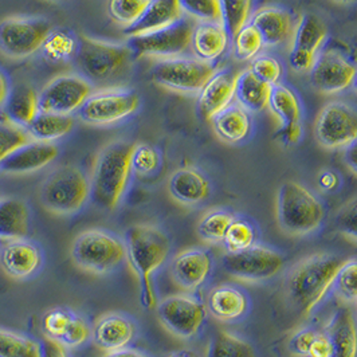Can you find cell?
<instances>
[{
	"label": "cell",
	"instance_id": "cell-1",
	"mask_svg": "<svg viewBox=\"0 0 357 357\" xmlns=\"http://www.w3.org/2000/svg\"><path fill=\"white\" fill-rule=\"evenodd\" d=\"M344 259L329 252H316L296 262L285 275V297L291 309L309 317L333 287Z\"/></svg>",
	"mask_w": 357,
	"mask_h": 357
},
{
	"label": "cell",
	"instance_id": "cell-2",
	"mask_svg": "<svg viewBox=\"0 0 357 357\" xmlns=\"http://www.w3.org/2000/svg\"><path fill=\"white\" fill-rule=\"evenodd\" d=\"M126 261L140 286V303L144 309H155L158 305L153 277L168 261L172 242L159 226L140 223L126 232Z\"/></svg>",
	"mask_w": 357,
	"mask_h": 357
},
{
	"label": "cell",
	"instance_id": "cell-3",
	"mask_svg": "<svg viewBox=\"0 0 357 357\" xmlns=\"http://www.w3.org/2000/svg\"><path fill=\"white\" fill-rule=\"evenodd\" d=\"M133 144L113 142L97 155L90 178V199L101 210L117 208L132 174Z\"/></svg>",
	"mask_w": 357,
	"mask_h": 357
},
{
	"label": "cell",
	"instance_id": "cell-4",
	"mask_svg": "<svg viewBox=\"0 0 357 357\" xmlns=\"http://www.w3.org/2000/svg\"><path fill=\"white\" fill-rule=\"evenodd\" d=\"M133 56L128 45L81 36L74 59L81 75L91 85H114L130 74Z\"/></svg>",
	"mask_w": 357,
	"mask_h": 357
},
{
	"label": "cell",
	"instance_id": "cell-5",
	"mask_svg": "<svg viewBox=\"0 0 357 357\" xmlns=\"http://www.w3.org/2000/svg\"><path fill=\"white\" fill-rule=\"evenodd\" d=\"M275 216L281 231L304 238L321 230L326 208L321 199L298 181H285L277 194Z\"/></svg>",
	"mask_w": 357,
	"mask_h": 357
},
{
	"label": "cell",
	"instance_id": "cell-6",
	"mask_svg": "<svg viewBox=\"0 0 357 357\" xmlns=\"http://www.w3.org/2000/svg\"><path fill=\"white\" fill-rule=\"evenodd\" d=\"M70 257L77 268L90 274L107 275L126 262V242L113 232L89 229L74 238Z\"/></svg>",
	"mask_w": 357,
	"mask_h": 357
},
{
	"label": "cell",
	"instance_id": "cell-7",
	"mask_svg": "<svg viewBox=\"0 0 357 357\" xmlns=\"http://www.w3.org/2000/svg\"><path fill=\"white\" fill-rule=\"evenodd\" d=\"M39 199L52 214H77L90 199V180L78 167H58L42 183Z\"/></svg>",
	"mask_w": 357,
	"mask_h": 357
},
{
	"label": "cell",
	"instance_id": "cell-8",
	"mask_svg": "<svg viewBox=\"0 0 357 357\" xmlns=\"http://www.w3.org/2000/svg\"><path fill=\"white\" fill-rule=\"evenodd\" d=\"M285 266V254L262 243L239 252H225L222 257V268L230 277L250 284L270 281L280 275Z\"/></svg>",
	"mask_w": 357,
	"mask_h": 357
},
{
	"label": "cell",
	"instance_id": "cell-9",
	"mask_svg": "<svg viewBox=\"0 0 357 357\" xmlns=\"http://www.w3.org/2000/svg\"><path fill=\"white\" fill-rule=\"evenodd\" d=\"M218 72L211 62L197 58L175 56L160 59L152 68V81L161 88L183 94H199L210 78Z\"/></svg>",
	"mask_w": 357,
	"mask_h": 357
},
{
	"label": "cell",
	"instance_id": "cell-10",
	"mask_svg": "<svg viewBox=\"0 0 357 357\" xmlns=\"http://www.w3.org/2000/svg\"><path fill=\"white\" fill-rule=\"evenodd\" d=\"M155 309L161 325L178 339H197L207 322L206 304L191 293L168 296Z\"/></svg>",
	"mask_w": 357,
	"mask_h": 357
},
{
	"label": "cell",
	"instance_id": "cell-11",
	"mask_svg": "<svg viewBox=\"0 0 357 357\" xmlns=\"http://www.w3.org/2000/svg\"><path fill=\"white\" fill-rule=\"evenodd\" d=\"M140 107V96L124 88L93 91L78 110V117L89 126H112L133 116Z\"/></svg>",
	"mask_w": 357,
	"mask_h": 357
},
{
	"label": "cell",
	"instance_id": "cell-12",
	"mask_svg": "<svg viewBox=\"0 0 357 357\" xmlns=\"http://www.w3.org/2000/svg\"><path fill=\"white\" fill-rule=\"evenodd\" d=\"M53 30L47 19L11 17L0 22V53L23 59L38 53Z\"/></svg>",
	"mask_w": 357,
	"mask_h": 357
},
{
	"label": "cell",
	"instance_id": "cell-13",
	"mask_svg": "<svg viewBox=\"0 0 357 357\" xmlns=\"http://www.w3.org/2000/svg\"><path fill=\"white\" fill-rule=\"evenodd\" d=\"M195 24L183 18L175 24L143 36H130L128 46L135 56H151L168 59L181 56L191 47Z\"/></svg>",
	"mask_w": 357,
	"mask_h": 357
},
{
	"label": "cell",
	"instance_id": "cell-14",
	"mask_svg": "<svg viewBox=\"0 0 357 357\" xmlns=\"http://www.w3.org/2000/svg\"><path fill=\"white\" fill-rule=\"evenodd\" d=\"M314 136L322 148L345 149L357 139V109L344 101H331L314 123Z\"/></svg>",
	"mask_w": 357,
	"mask_h": 357
},
{
	"label": "cell",
	"instance_id": "cell-15",
	"mask_svg": "<svg viewBox=\"0 0 357 357\" xmlns=\"http://www.w3.org/2000/svg\"><path fill=\"white\" fill-rule=\"evenodd\" d=\"M91 93V84L82 75H58L38 93L39 112L70 116L79 110Z\"/></svg>",
	"mask_w": 357,
	"mask_h": 357
},
{
	"label": "cell",
	"instance_id": "cell-16",
	"mask_svg": "<svg viewBox=\"0 0 357 357\" xmlns=\"http://www.w3.org/2000/svg\"><path fill=\"white\" fill-rule=\"evenodd\" d=\"M328 38V29L321 19L314 14H305L297 22L291 36V50L289 63L297 73L312 70L322 46Z\"/></svg>",
	"mask_w": 357,
	"mask_h": 357
},
{
	"label": "cell",
	"instance_id": "cell-17",
	"mask_svg": "<svg viewBox=\"0 0 357 357\" xmlns=\"http://www.w3.org/2000/svg\"><path fill=\"white\" fill-rule=\"evenodd\" d=\"M356 69L344 54L336 50L321 52L309 72L310 85L321 94H337L352 88Z\"/></svg>",
	"mask_w": 357,
	"mask_h": 357
},
{
	"label": "cell",
	"instance_id": "cell-18",
	"mask_svg": "<svg viewBox=\"0 0 357 357\" xmlns=\"http://www.w3.org/2000/svg\"><path fill=\"white\" fill-rule=\"evenodd\" d=\"M215 258L204 248H191L178 252L169 266L174 284L187 293H194L204 285L213 275Z\"/></svg>",
	"mask_w": 357,
	"mask_h": 357
},
{
	"label": "cell",
	"instance_id": "cell-19",
	"mask_svg": "<svg viewBox=\"0 0 357 357\" xmlns=\"http://www.w3.org/2000/svg\"><path fill=\"white\" fill-rule=\"evenodd\" d=\"M268 109L278 121L275 137L286 146L300 143L303 137V107L297 93L284 84L273 86Z\"/></svg>",
	"mask_w": 357,
	"mask_h": 357
},
{
	"label": "cell",
	"instance_id": "cell-20",
	"mask_svg": "<svg viewBox=\"0 0 357 357\" xmlns=\"http://www.w3.org/2000/svg\"><path fill=\"white\" fill-rule=\"evenodd\" d=\"M43 266V251L36 242L23 238L1 241L0 268L13 280H29Z\"/></svg>",
	"mask_w": 357,
	"mask_h": 357
},
{
	"label": "cell",
	"instance_id": "cell-21",
	"mask_svg": "<svg viewBox=\"0 0 357 357\" xmlns=\"http://www.w3.org/2000/svg\"><path fill=\"white\" fill-rule=\"evenodd\" d=\"M139 328L136 321L121 312H107L100 316L91 326L94 345L105 354L129 348L136 340Z\"/></svg>",
	"mask_w": 357,
	"mask_h": 357
},
{
	"label": "cell",
	"instance_id": "cell-22",
	"mask_svg": "<svg viewBox=\"0 0 357 357\" xmlns=\"http://www.w3.org/2000/svg\"><path fill=\"white\" fill-rule=\"evenodd\" d=\"M249 291L236 284H220L214 286L206 300V307L210 316L220 322L243 321L251 312Z\"/></svg>",
	"mask_w": 357,
	"mask_h": 357
},
{
	"label": "cell",
	"instance_id": "cell-23",
	"mask_svg": "<svg viewBox=\"0 0 357 357\" xmlns=\"http://www.w3.org/2000/svg\"><path fill=\"white\" fill-rule=\"evenodd\" d=\"M211 183L195 167H183L168 178V192L176 203L185 207H197L211 197Z\"/></svg>",
	"mask_w": 357,
	"mask_h": 357
},
{
	"label": "cell",
	"instance_id": "cell-24",
	"mask_svg": "<svg viewBox=\"0 0 357 357\" xmlns=\"http://www.w3.org/2000/svg\"><path fill=\"white\" fill-rule=\"evenodd\" d=\"M58 155L59 149L55 144L30 140L20 145L0 164V172L10 175L36 172L52 164Z\"/></svg>",
	"mask_w": 357,
	"mask_h": 357
},
{
	"label": "cell",
	"instance_id": "cell-25",
	"mask_svg": "<svg viewBox=\"0 0 357 357\" xmlns=\"http://www.w3.org/2000/svg\"><path fill=\"white\" fill-rule=\"evenodd\" d=\"M249 23L255 27L264 40V45L268 47L284 45L293 36L296 27L291 15L284 8L275 6L258 8L251 14Z\"/></svg>",
	"mask_w": 357,
	"mask_h": 357
},
{
	"label": "cell",
	"instance_id": "cell-26",
	"mask_svg": "<svg viewBox=\"0 0 357 357\" xmlns=\"http://www.w3.org/2000/svg\"><path fill=\"white\" fill-rule=\"evenodd\" d=\"M236 75L230 70H218L197 94L199 114L210 120L225 107L231 105L235 98Z\"/></svg>",
	"mask_w": 357,
	"mask_h": 357
},
{
	"label": "cell",
	"instance_id": "cell-27",
	"mask_svg": "<svg viewBox=\"0 0 357 357\" xmlns=\"http://www.w3.org/2000/svg\"><path fill=\"white\" fill-rule=\"evenodd\" d=\"M332 344V357H357V319L349 306H340L325 329Z\"/></svg>",
	"mask_w": 357,
	"mask_h": 357
},
{
	"label": "cell",
	"instance_id": "cell-28",
	"mask_svg": "<svg viewBox=\"0 0 357 357\" xmlns=\"http://www.w3.org/2000/svg\"><path fill=\"white\" fill-rule=\"evenodd\" d=\"M184 18L178 0H151L143 15L130 27L126 29V36H137L169 27Z\"/></svg>",
	"mask_w": 357,
	"mask_h": 357
},
{
	"label": "cell",
	"instance_id": "cell-29",
	"mask_svg": "<svg viewBox=\"0 0 357 357\" xmlns=\"http://www.w3.org/2000/svg\"><path fill=\"white\" fill-rule=\"evenodd\" d=\"M230 40L222 22L199 23L192 33L191 49L197 59L214 63L226 52Z\"/></svg>",
	"mask_w": 357,
	"mask_h": 357
},
{
	"label": "cell",
	"instance_id": "cell-30",
	"mask_svg": "<svg viewBox=\"0 0 357 357\" xmlns=\"http://www.w3.org/2000/svg\"><path fill=\"white\" fill-rule=\"evenodd\" d=\"M215 135L223 143L239 144L251 133L252 121L250 113L239 105H229L211 119Z\"/></svg>",
	"mask_w": 357,
	"mask_h": 357
},
{
	"label": "cell",
	"instance_id": "cell-31",
	"mask_svg": "<svg viewBox=\"0 0 357 357\" xmlns=\"http://www.w3.org/2000/svg\"><path fill=\"white\" fill-rule=\"evenodd\" d=\"M3 110L11 124L27 129L39 113V96L29 85H15L8 91Z\"/></svg>",
	"mask_w": 357,
	"mask_h": 357
},
{
	"label": "cell",
	"instance_id": "cell-32",
	"mask_svg": "<svg viewBox=\"0 0 357 357\" xmlns=\"http://www.w3.org/2000/svg\"><path fill=\"white\" fill-rule=\"evenodd\" d=\"M30 232V210L24 200L6 197L0 200V241L23 239Z\"/></svg>",
	"mask_w": 357,
	"mask_h": 357
},
{
	"label": "cell",
	"instance_id": "cell-33",
	"mask_svg": "<svg viewBox=\"0 0 357 357\" xmlns=\"http://www.w3.org/2000/svg\"><path fill=\"white\" fill-rule=\"evenodd\" d=\"M273 86L257 78L248 69L236 75L235 100L239 107L249 113H258L268 109Z\"/></svg>",
	"mask_w": 357,
	"mask_h": 357
},
{
	"label": "cell",
	"instance_id": "cell-34",
	"mask_svg": "<svg viewBox=\"0 0 357 357\" xmlns=\"http://www.w3.org/2000/svg\"><path fill=\"white\" fill-rule=\"evenodd\" d=\"M74 128V119L68 114L42 113L39 112L34 121L26 129L34 140L53 143L70 133Z\"/></svg>",
	"mask_w": 357,
	"mask_h": 357
},
{
	"label": "cell",
	"instance_id": "cell-35",
	"mask_svg": "<svg viewBox=\"0 0 357 357\" xmlns=\"http://www.w3.org/2000/svg\"><path fill=\"white\" fill-rule=\"evenodd\" d=\"M206 357H258L249 340L229 331H218L208 341Z\"/></svg>",
	"mask_w": 357,
	"mask_h": 357
},
{
	"label": "cell",
	"instance_id": "cell-36",
	"mask_svg": "<svg viewBox=\"0 0 357 357\" xmlns=\"http://www.w3.org/2000/svg\"><path fill=\"white\" fill-rule=\"evenodd\" d=\"M257 243H259V229L257 223L248 216L235 214L222 243L226 252L248 250Z\"/></svg>",
	"mask_w": 357,
	"mask_h": 357
},
{
	"label": "cell",
	"instance_id": "cell-37",
	"mask_svg": "<svg viewBox=\"0 0 357 357\" xmlns=\"http://www.w3.org/2000/svg\"><path fill=\"white\" fill-rule=\"evenodd\" d=\"M235 214L226 208H214L203 215L197 225L199 238L208 245H222Z\"/></svg>",
	"mask_w": 357,
	"mask_h": 357
},
{
	"label": "cell",
	"instance_id": "cell-38",
	"mask_svg": "<svg viewBox=\"0 0 357 357\" xmlns=\"http://www.w3.org/2000/svg\"><path fill=\"white\" fill-rule=\"evenodd\" d=\"M78 49V39L70 31L56 29L52 30L45 39L42 46V54L46 61L52 63H62L75 58Z\"/></svg>",
	"mask_w": 357,
	"mask_h": 357
},
{
	"label": "cell",
	"instance_id": "cell-39",
	"mask_svg": "<svg viewBox=\"0 0 357 357\" xmlns=\"http://www.w3.org/2000/svg\"><path fill=\"white\" fill-rule=\"evenodd\" d=\"M0 357H40V341L0 326Z\"/></svg>",
	"mask_w": 357,
	"mask_h": 357
},
{
	"label": "cell",
	"instance_id": "cell-40",
	"mask_svg": "<svg viewBox=\"0 0 357 357\" xmlns=\"http://www.w3.org/2000/svg\"><path fill=\"white\" fill-rule=\"evenodd\" d=\"M222 24L232 39L236 33L249 23L252 11V0H219Z\"/></svg>",
	"mask_w": 357,
	"mask_h": 357
},
{
	"label": "cell",
	"instance_id": "cell-41",
	"mask_svg": "<svg viewBox=\"0 0 357 357\" xmlns=\"http://www.w3.org/2000/svg\"><path fill=\"white\" fill-rule=\"evenodd\" d=\"M333 291L342 303H357V258L342 262L333 282Z\"/></svg>",
	"mask_w": 357,
	"mask_h": 357
},
{
	"label": "cell",
	"instance_id": "cell-42",
	"mask_svg": "<svg viewBox=\"0 0 357 357\" xmlns=\"http://www.w3.org/2000/svg\"><path fill=\"white\" fill-rule=\"evenodd\" d=\"M149 1L151 0H109L107 13L113 22L128 29L143 15Z\"/></svg>",
	"mask_w": 357,
	"mask_h": 357
},
{
	"label": "cell",
	"instance_id": "cell-43",
	"mask_svg": "<svg viewBox=\"0 0 357 357\" xmlns=\"http://www.w3.org/2000/svg\"><path fill=\"white\" fill-rule=\"evenodd\" d=\"M234 55L239 61H251L264 49V40L254 26L248 23L231 39Z\"/></svg>",
	"mask_w": 357,
	"mask_h": 357
},
{
	"label": "cell",
	"instance_id": "cell-44",
	"mask_svg": "<svg viewBox=\"0 0 357 357\" xmlns=\"http://www.w3.org/2000/svg\"><path fill=\"white\" fill-rule=\"evenodd\" d=\"M333 230L348 241L357 243V195L344 202L333 215Z\"/></svg>",
	"mask_w": 357,
	"mask_h": 357
},
{
	"label": "cell",
	"instance_id": "cell-45",
	"mask_svg": "<svg viewBox=\"0 0 357 357\" xmlns=\"http://www.w3.org/2000/svg\"><path fill=\"white\" fill-rule=\"evenodd\" d=\"M161 165L160 152L149 144H136L132 151V172L140 176L155 174Z\"/></svg>",
	"mask_w": 357,
	"mask_h": 357
},
{
	"label": "cell",
	"instance_id": "cell-46",
	"mask_svg": "<svg viewBox=\"0 0 357 357\" xmlns=\"http://www.w3.org/2000/svg\"><path fill=\"white\" fill-rule=\"evenodd\" d=\"M184 14L200 23L222 22L219 0H178Z\"/></svg>",
	"mask_w": 357,
	"mask_h": 357
},
{
	"label": "cell",
	"instance_id": "cell-47",
	"mask_svg": "<svg viewBox=\"0 0 357 357\" xmlns=\"http://www.w3.org/2000/svg\"><path fill=\"white\" fill-rule=\"evenodd\" d=\"M74 313L68 307H53L47 310L42 317V331L45 337L59 341L66 332Z\"/></svg>",
	"mask_w": 357,
	"mask_h": 357
},
{
	"label": "cell",
	"instance_id": "cell-48",
	"mask_svg": "<svg viewBox=\"0 0 357 357\" xmlns=\"http://www.w3.org/2000/svg\"><path fill=\"white\" fill-rule=\"evenodd\" d=\"M249 70L257 78L271 86L281 84L280 81L284 73L281 62L271 55H257L254 59H251Z\"/></svg>",
	"mask_w": 357,
	"mask_h": 357
},
{
	"label": "cell",
	"instance_id": "cell-49",
	"mask_svg": "<svg viewBox=\"0 0 357 357\" xmlns=\"http://www.w3.org/2000/svg\"><path fill=\"white\" fill-rule=\"evenodd\" d=\"M30 140L31 137L24 128L14 126L10 121L0 123V164L20 145Z\"/></svg>",
	"mask_w": 357,
	"mask_h": 357
},
{
	"label": "cell",
	"instance_id": "cell-50",
	"mask_svg": "<svg viewBox=\"0 0 357 357\" xmlns=\"http://www.w3.org/2000/svg\"><path fill=\"white\" fill-rule=\"evenodd\" d=\"M91 339V326L81 314L74 313L72 321L69 324L66 332L59 340L68 349L69 348H79L85 345Z\"/></svg>",
	"mask_w": 357,
	"mask_h": 357
},
{
	"label": "cell",
	"instance_id": "cell-51",
	"mask_svg": "<svg viewBox=\"0 0 357 357\" xmlns=\"http://www.w3.org/2000/svg\"><path fill=\"white\" fill-rule=\"evenodd\" d=\"M317 332L319 331L313 328H303L296 333H293V336L290 337L287 344L290 354L297 357H307Z\"/></svg>",
	"mask_w": 357,
	"mask_h": 357
},
{
	"label": "cell",
	"instance_id": "cell-52",
	"mask_svg": "<svg viewBox=\"0 0 357 357\" xmlns=\"http://www.w3.org/2000/svg\"><path fill=\"white\" fill-rule=\"evenodd\" d=\"M307 357H332V344L326 332H317Z\"/></svg>",
	"mask_w": 357,
	"mask_h": 357
},
{
	"label": "cell",
	"instance_id": "cell-53",
	"mask_svg": "<svg viewBox=\"0 0 357 357\" xmlns=\"http://www.w3.org/2000/svg\"><path fill=\"white\" fill-rule=\"evenodd\" d=\"M40 357H72L68 348L56 340L43 337L40 341Z\"/></svg>",
	"mask_w": 357,
	"mask_h": 357
},
{
	"label": "cell",
	"instance_id": "cell-54",
	"mask_svg": "<svg viewBox=\"0 0 357 357\" xmlns=\"http://www.w3.org/2000/svg\"><path fill=\"white\" fill-rule=\"evenodd\" d=\"M317 184L324 192H335L340 187L339 175L331 169H324L317 178Z\"/></svg>",
	"mask_w": 357,
	"mask_h": 357
},
{
	"label": "cell",
	"instance_id": "cell-55",
	"mask_svg": "<svg viewBox=\"0 0 357 357\" xmlns=\"http://www.w3.org/2000/svg\"><path fill=\"white\" fill-rule=\"evenodd\" d=\"M342 159L348 169L357 176V139L344 149Z\"/></svg>",
	"mask_w": 357,
	"mask_h": 357
},
{
	"label": "cell",
	"instance_id": "cell-56",
	"mask_svg": "<svg viewBox=\"0 0 357 357\" xmlns=\"http://www.w3.org/2000/svg\"><path fill=\"white\" fill-rule=\"evenodd\" d=\"M102 357H153L149 354L139 351V349H133V348H126L121 351H116V352H110L105 354Z\"/></svg>",
	"mask_w": 357,
	"mask_h": 357
},
{
	"label": "cell",
	"instance_id": "cell-57",
	"mask_svg": "<svg viewBox=\"0 0 357 357\" xmlns=\"http://www.w3.org/2000/svg\"><path fill=\"white\" fill-rule=\"evenodd\" d=\"M8 91H10L8 81H7L6 75L0 70V107H3V104L8 96Z\"/></svg>",
	"mask_w": 357,
	"mask_h": 357
},
{
	"label": "cell",
	"instance_id": "cell-58",
	"mask_svg": "<svg viewBox=\"0 0 357 357\" xmlns=\"http://www.w3.org/2000/svg\"><path fill=\"white\" fill-rule=\"evenodd\" d=\"M168 357H197L195 354L190 352V351H178V352H174L171 354Z\"/></svg>",
	"mask_w": 357,
	"mask_h": 357
},
{
	"label": "cell",
	"instance_id": "cell-59",
	"mask_svg": "<svg viewBox=\"0 0 357 357\" xmlns=\"http://www.w3.org/2000/svg\"><path fill=\"white\" fill-rule=\"evenodd\" d=\"M332 1H335V3H337V4H342V6H348V4L355 3L357 0H332Z\"/></svg>",
	"mask_w": 357,
	"mask_h": 357
},
{
	"label": "cell",
	"instance_id": "cell-60",
	"mask_svg": "<svg viewBox=\"0 0 357 357\" xmlns=\"http://www.w3.org/2000/svg\"><path fill=\"white\" fill-rule=\"evenodd\" d=\"M352 89L355 90V93L357 94V69L356 74H355V78H354V84H352Z\"/></svg>",
	"mask_w": 357,
	"mask_h": 357
},
{
	"label": "cell",
	"instance_id": "cell-61",
	"mask_svg": "<svg viewBox=\"0 0 357 357\" xmlns=\"http://www.w3.org/2000/svg\"><path fill=\"white\" fill-rule=\"evenodd\" d=\"M0 200H1V197H0Z\"/></svg>",
	"mask_w": 357,
	"mask_h": 357
},
{
	"label": "cell",
	"instance_id": "cell-62",
	"mask_svg": "<svg viewBox=\"0 0 357 357\" xmlns=\"http://www.w3.org/2000/svg\"><path fill=\"white\" fill-rule=\"evenodd\" d=\"M356 309H357V303H356Z\"/></svg>",
	"mask_w": 357,
	"mask_h": 357
}]
</instances>
